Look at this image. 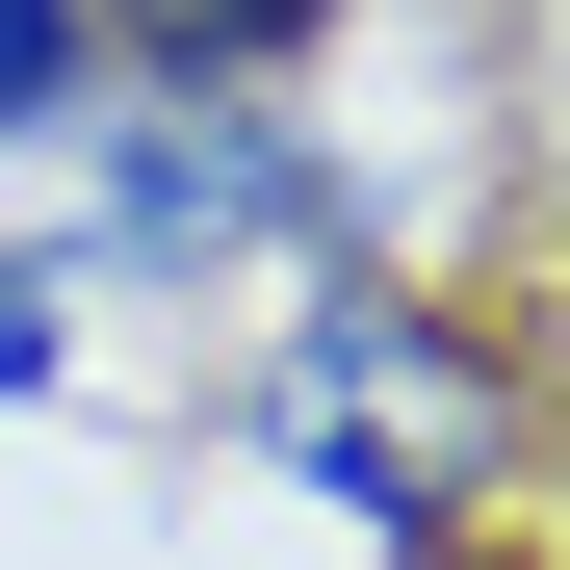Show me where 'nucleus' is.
Returning a JSON list of instances; mask_svg holds the SVG:
<instances>
[{"instance_id": "f03ea898", "label": "nucleus", "mask_w": 570, "mask_h": 570, "mask_svg": "<svg viewBox=\"0 0 570 570\" xmlns=\"http://www.w3.org/2000/svg\"><path fill=\"white\" fill-rule=\"evenodd\" d=\"M105 27H130L156 78H181V105H259V78L312 52V27H337V0H105Z\"/></svg>"}, {"instance_id": "20e7f679", "label": "nucleus", "mask_w": 570, "mask_h": 570, "mask_svg": "<svg viewBox=\"0 0 570 570\" xmlns=\"http://www.w3.org/2000/svg\"><path fill=\"white\" fill-rule=\"evenodd\" d=\"M52 363H78V285H52V259H0V390H52Z\"/></svg>"}, {"instance_id": "f257e3e1", "label": "nucleus", "mask_w": 570, "mask_h": 570, "mask_svg": "<svg viewBox=\"0 0 570 570\" xmlns=\"http://www.w3.org/2000/svg\"><path fill=\"white\" fill-rule=\"evenodd\" d=\"M105 130V259H181V285H234V259H285V234H337V156L285 130V105H78Z\"/></svg>"}, {"instance_id": "7ed1b4c3", "label": "nucleus", "mask_w": 570, "mask_h": 570, "mask_svg": "<svg viewBox=\"0 0 570 570\" xmlns=\"http://www.w3.org/2000/svg\"><path fill=\"white\" fill-rule=\"evenodd\" d=\"M78 78H105V0H0V156L78 130Z\"/></svg>"}]
</instances>
